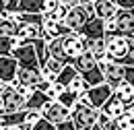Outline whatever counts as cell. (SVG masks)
Listing matches in <instances>:
<instances>
[{
    "label": "cell",
    "instance_id": "cell-1",
    "mask_svg": "<svg viewBox=\"0 0 134 130\" xmlns=\"http://www.w3.org/2000/svg\"><path fill=\"white\" fill-rule=\"evenodd\" d=\"M70 64L74 66V70H76V72H79V74H81L91 87H97V85H103V83H105V77H103L99 64H97V60L93 58L91 52L81 54V56L74 58Z\"/></svg>",
    "mask_w": 134,
    "mask_h": 130
},
{
    "label": "cell",
    "instance_id": "cell-2",
    "mask_svg": "<svg viewBox=\"0 0 134 130\" xmlns=\"http://www.w3.org/2000/svg\"><path fill=\"white\" fill-rule=\"evenodd\" d=\"M99 114H101L99 110H95L93 105L87 103L85 97H81V101H79V103L72 107V112H70V120H72V124H74L76 130H87V128H91V126L97 124Z\"/></svg>",
    "mask_w": 134,
    "mask_h": 130
},
{
    "label": "cell",
    "instance_id": "cell-3",
    "mask_svg": "<svg viewBox=\"0 0 134 130\" xmlns=\"http://www.w3.org/2000/svg\"><path fill=\"white\" fill-rule=\"evenodd\" d=\"M130 39L124 35H105V60L122 64L124 58L128 56Z\"/></svg>",
    "mask_w": 134,
    "mask_h": 130
},
{
    "label": "cell",
    "instance_id": "cell-4",
    "mask_svg": "<svg viewBox=\"0 0 134 130\" xmlns=\"http://www.w3.org/2000/svg\"><path fill=\"white\" fill-rule=\"evenodd\" d=\"M93 17H95L93 2H81L76 8L68 10L64 25H66V27H68L72 33H79V31L85 27V25H87V21H89V19H93Z\"/></svg>",
    "mask_w": 134,
    "mask_h": 130
},
{
    "label": "cell",
    "instance_id": "cell-5",
    "mask_svg": "<svg viewBox=\"0 0 134 130\" xmlns=\"http://www.w3.org/2000/svg\"><path fill=\"white\" fill-rule=\"evenodd\" d=\"M41 118L48 120L54 126H60V124H64V122L70 120V110L64 107L60 101H48L43 105V110H41Z\"/></svg>",
    "mask_w": 134,
    "mask_h": 130
},
{
    "label": "cell",
    "instance_id": "cell-6",
    "mask_svg": "<svg viewBox=\"0 0 134 130\" xmlns=\"http://www.w3.org/2000/svg\"><path fill=\"white\" fill-rule=\"evenodd\" d=\"M97 64H99L101 72H103V77H105V83H107L111 89H118V87L124 83V72H126V66H124V64L107 62V60L97 62Z\"/></svg>",
    "mask_w": 134,
    "mask_h": 130
},
{
    "label": "cell",
    "instance_id": "cell-7",
    "mask_svg": "<svg viewBox=\"0 0 134 130\" xmlns=\"http://www.w3.org/2000/svg\"><path fill=\"white\" fill-rule=\"evenodd\" d=\"M114 95V89L107 85V83H103V85H97V87H91L89 91H87V95H85V99H87V103L89 105H93L95 110H99L109 101V97Z\"/></svg>",
    "mask_w": 134,
    "mask_h": 130
},
{
    "label": "cell",
    "instance_id": "cell-8",
    "mask_svg": "<svg viewBox=\"0 0 134 130\" xmlns=\"http://www.w3.org/2000/svg\"><path fill=\"white\" fill-rule=\"evenodd\" d=\"M13 58L19 62V68H33V70H41L33 44H27V46L17 48L15 52H13Z\"/></svg>",
    "mask_w": 134,
    "mask_h": 130
},
{
    "label": "cell",
    "instance_id": "cell-9",
    "mask_svg": "<svg viewBox=\"0 0 134 130\" xmlns=\"http://www.w3.org/2000/svg\"><path fill=\"white\" fill-rule=\"evenodd\" d=\"M2 103H4V114H19V112L27 110V99L21 93H17L15 89H10L8 85L2 93Z\"/></svg>",
    "mask_w": 134,
    "mask_h": 130
},
{
    "label": "cell",
    "instance_id": "cell-10",
    "mask_svg": "<svg viewBox=\"0 0 134 130\" xmlns=\"http://www.w3.org/2000/svg\"><path fill=\"white\" fill-rule=\"evenodd\" d=\"M41 31H43L41 25L21 21V23L17 25V33H15V37L21 41V46H27V44H33L35 39H39V37H41Z\"/></svg>",
    "mask_w": 134,
    "mask_h": 130
},
{
    "label": "cell",
    "instance_id": "cell-11",
    "mask_svg": "<svg viewBox=\"0 0 134 130\" xmlns=\"http://www.w3.org/2000/svg\"><path fill=\"white\" fill-rule=\"evenodd\" d=\"M114 21H116L118 35H124L128 39H134V10H120L118 8Z\"/></svg>",
    "mask_w": 134,
    "mask_h": 130
},
{
    "label": "cell",
    "instance_id": "cell-12",
    "mask_svg": "<svg viewBox=\"0 0 134 130\" xmlns=\"http://www.w3.org/2000/svg\"><path fill=\"white\" fill-rule=\"evenodd\" d=\"M64 52H66L68 62H72L74 58H79L81 54L87 52V46H85V37H81L79 33H70L64 37Z\"/></svg>",
    "mask_w": 134,
    "mask_h": 130
},
{
    "label": "cell",
    "instance_id": "cell-13",
    "mask_svg": "<svg viewBox=\"0 0 134 130\" xmlns=\"http://www.w3.org/2000/svg\"><path fill=\"white\" fill-rule=\"evenodd\" d=\"M79 35L85 39H105V21H101L97 17L89 19L87 25L79 31Z\"/></svg>",
    "mask_w": 134,
    "mask_h": 130
},
{
    "label": "cell",
    "instance_id": "cell-14",
    "mask_svg": "<svg viewBox=\"0 0 134 130\" xmlns=\"http://www.w3.org/2000/svg\"><path fill=\"white\" fill-rule=\"evenodd\" d=\"M64 68H66V62L56 60V58H48L46 64L41 66V77H43V81H48V83H56Z\"/></svg>",
    "mask_w": 134,
    "mask_h": 130
},
{
    "label": "cell",
    "instance_id": "cell-15",
    "mask_svg": "<svg viewBox=\"0 0 134 130\" xmlns=\"http://www.w3.org/2000/svg\"><path fill=\"white\" fill-rule=\"evenodd\" d=\"M17 70H19V62L13 56H6V58H0V81L10 85V83L17 79Z\"/></svg>",
    "mask_w": 134,
    "mask_h": 130
},
{
    "label": "cell",
    "instance_id": "cell-16",
    "mask_svg": "<svg viewBox=\"0 0 134 130\" xmlns=\"http://www.w3.org/2000/svg\"><path fill=\"white\" fill-rule=\"evenodd\" d=\"M93 10H95V17L101 19V21H109L114 19L118 13V6L114 0H95L93 2Z\"/></svg>",
    "mask_w": 134,
    "mask_h": 130
},
{
    "label": "cell",
    "instance_id": "cell-17",
    "mask_svg": "<svg viewBox=\"0 0 134 130\" xmlns=\"http://www.w3.org/2000/svg\"><path fill=\"white\" fill-rule=\"evenodd\" d=\"M17 81H19V85H25V87L35 89L39 83L43 81V77H41V70H33V68H19V70H17Z\"/></svg>",
    "mask_w": 134,
    "mask_h": 130
},
{
    "label": "cell",
    "instance_id": "cell-18",
    "mask_svg": "<svg viewBox=\"0 0 134 130\" xmlns=\"http://www.w3.org/2000/svg\"><path fill=\"white\" fill-rule=\"evenodd\" d=\"M101 112H103L105 116H109L111 120H118V118H122V116L126 114L128 110H126V105H124V103H122L116 95H111V97H109V101L101 107Z\"/></svg>",
    "mask_w": 134,
    "mask_h": 130
},
{
    "label": "cell",
    "instance_id": "cell-19",
    "mask_svg": "<svg viewBox=\"0 0 134 130\" xmlns=\"http://www.w3.org/2000/svg\"><path fill=\"white\" fill-rule=\"evenodd\" d=\"M114 95L126 105V110H134V87L132 85L122 83L118 89H114Z\"/></svg>",
    "mask_w": 134,
    "mask_h": 130
},
{
    "label": "cell",
    "instance_id": "cell-20",
    "mask_svg": "<svg viewBox=\"0 0 134 130\" xmlns=\"http://www.w3.org/2000/svg\"><path fill=\"white\" fill-rule=\"evenodd\" d=\"M21 15H43V0H19Z\"/></svg>",
    "mask_w": 134,
    "mask_h": 130
},
{
    "label": "cell",
    "instance_id": "cell-21",
    "mask_svg": "<svg viewBox=\"0 0 134 130\" xmlns=\"http://www.w3.org/2000/svg\"><path fill=\"white\" fill-rule=\"evenodd\" d=\"M85 46H87V52H91L97 62L105 60V39H85Z\"/></svg>",
    "mask_w": 134,
    "mask_h": 130
},
{
    "label": "cell",
    "instance_id": "cell-22",
    "mask_svg": "<svg viewBox=\"0 0 134 130\" xmlns=\"http://www.w3.org/2000/svg\"><path fill=\"white\" fill-rule=\"evenodd\" d=\"M21 48V41L17 37H0V58L13 56V52Z\"/></svg>",
    "mask_w": 134,
    "mask_h": 130
},
{
    "label": "cell",
    "instance_id": "cell-23",
    "mask_svg": "<svg viewBox=\"0 0 134 130\" xmlns=\"http://www.w3.org/2000/svg\"><path fill=\"white\" fill-rule=\"evenodd\" d=\"M50 99L46 93H39V91H33V95L27 99V110H33V112H41L43 105L48 103Z\"/></svg>",
    "mask_w": 134,
    "mask_h": 130
},
{
    "label": "cell",
    "instance_id": "cell-24",
    "mask_svg": "<svg viewBox=\"0 0 134 130\" xmlns=\"http://www.w3.org/2000/svg\"><path fill=\"white\" fill-rule=\"evenodd\" d=\"M68 89H70V91H74L76 95H81V97H85V95H87V91L91 89V85H89V83L85 81V79L81 77V74H76V77L72 79V83L68 85Z\"/></svg>",
    "mask_w": 134,
    "mask_h": 130
},
{
    "label": "cell",
    "instance_id": "cell-25",
    "mask_svg": "<svg viewBox=\"0 0 134 130\" xmlns=\"http://www.w3.org/2000/svg\"><path fill=\"white\" fill-rule=\"evenodd\" d=\"M15 33H17V23L2 15L0 17V37H15Z\"/></svg>",
    "mask_w": 134,
    "mask_h": 130
},
{
    "label": "cell",
    "instance_id": "cell-26",
    "mask_svg": "<svg viewBox=\"0 0 134 130\" xmlns=\"http://www.w3.org/2000/svg\"><path fill=\"white\" fill-rule=\"evenodd\" d=\"M58 101H60L64 107H68V110L72 112V107L81 101V95H76V93H74V91H70V89H64V93L58 97Z\"/></svg>",
    "mask_w": 134,
    "mask_h": 130
},
{
    "label": "cell",
    "instance_id": "cell-27",
    "mask_svg": "<svg viewBox=\"0 0 134 130\" xmlns=\"http://www.w3.org/2000/svg\"><path fill=\"white\" fill-rule=\"evenodd\" d=\"M76 74H79V72L74 70V66H72V64H66V68L60 72V77H58V81H56V83H60L64 89H68V85L72 83V79H74Z\"/></svg>",
    "mask_w": 134,
    "mask_h": 130
},
{
    "label": "cell",
    "instance_id": "cell-28",
    "mask_svg": "<svg viewBox=\"0 0 134 130\" xmlns=\"http://www.w3.org/2000/svg\"><path fill=\"white\" fill-rule=\"evenodd\" d=\"M116 124H118V128H120V130H134V112H132V110H128L122 118H118V120H116Z\"/></svg>",
    "mask_w": 134,
    "mask_h": 130
},
{
    "label": "cell",
    "instance_id": "cell-29",
    "mask_svg": "<svg viewBox=\"0 0 134 130\" xmlns=\"http://www.w3.org/2000/svg\"><path fill=\"white\" fill-rule=\"evenodd\" d=\"M41 120V112H33V110H25V126L33 128L35 124Z\"/></svg>",
    "mask_w": 134,
    "mask_h": 130
},
{
    "label": "cell",
    "instance_id": "cell-30",
    "mask_svg": "<svg viewBox=\"0 0 134 130\" xmlns=\"http://www.w3.org/2000/svg\"><path fill=\"white\" fill-rule=\"evenodd\" d=\"M62 93H64V87H62L60 83H52L46 95H48V99H50V101H58V97H60Z\"/></svg>",
    "mask_w": 134,
    "mask_h": 130
},
{
    "label": "cell",
    "instance_id": "cell-31",
    "mask_svg": "<svg viewBox=\"0 0 134 130\" xmlns=\"http://www.w3.org/2000/svg\"><path fill=\"white\" fill-rule=\"evenodd\" d=\"M124 66H134V39H130V48H128V56L124 58Z\"/></svg>",
    "mask_w": 134,
    "mask_h": 130
},
{
    "label": "cell",
    "instance_id": "cell-32",
    "mask_svg": "<svg viewBox=\"0 0 134 130\" xmlns=\"http://www.w3.org/2000/svg\"><path fill=\"white\" fill-rule=\"evenodd\" d=\"M120 10H134V0H114Z\"/></svg>",
    "mask_w": 134,
    "mask_h": 130
},
{
    "label": "cell",
    "instance_id": "cell-33",
    "mask_svg": "<svg viewBox=\"0 0 134 130\" xmlns=\"http://www.w3.org/2000/svg\"><path fill=\"white\" fill-rule=\"evenodd\" d=\"M79 4H81V0H58V6H62V8H66V10L76 8Z\"/></svg>",
    "mask_w": 134,
    "mask_h": 130
},
{
    "label": "cell",
    "instance_id": "cell-34",
    "mask_svg": "<svg viewBox=\"0 0 134 130\" xmlns=\"http://www.w3.org/2000/svg\"><path fill=\"white\" fill-rule=\"evenodd\" d=\"M15 91H17V93H21L25 99H29L31 95H33L35 89H31V87H25V85H17V87H15Z\"/></svg>",
    "mask_w": 134,
    "mask_h": 130
},
{
    "label": "cell",
    "instance_id": "cell-35",
    "mask_svg": "<svg viewBox=\"0 0 134 130\" xmlns=\"http://www.w3.org/2000/svg\"><path fill=\"white\" fill-rule=\"evenodd\" d=\"M31 130H56V126H54V124H50L48 120H43V118H41V120H39V122H37Z\"/></svg>",
    "mask_w": 134,
    "mask_h": 130
},
{
    "label": "cell",
    "instance_id": "cell-36",
    "mask_svg": "<svg viewBox=\"0 0 134 130\" xmlns=\"http://www.w3.org/2000/svg\"><path fill=\"white\" fill-rule=\"evenodd\" d=\"M124 83L132 85L134 87V66H126V72H124Z\"/></svg>",
    "mask_w": 134,
    "mask_h": 130
},
{
    "label": "cell",
    "instance_id": "cell-37",
    "mask_svg": "<svg viewBox=\"0 0 134 130\" xmlns=\"http://www.w3.org/2000/svg\"><path fill=\"white\" fill-rule=\"evenodd\" d=\"M58 8V0H43V13H54Z\"/></svg>",
    "mask_w": 134,
    "mask_h": 130
},
{
    "label": "cell",
    "instance_id": "cell-38",
    "mask_svg": "<svg viewBox=\"0 0 134 130\" xmlns=\"http://www.w3.org/2000/svg\"><path fill=\"white\" fill-rule=\"evenodd\" d=\"M56 130H76L74 128V124H72V120H68L64 124H60V126H56Z\"/></svg>",
    "mask_w": 134,
    "mask_h": 130
},
{
    "label": "cell",
    "instance_id": "cell-39",
    "mask_svg": "<svg viewBox=\"0 0 134 130\" xmlns=\"http://www.w3.org/2000/svg\"><path fill=\"white\" fill-rule=\"evenodd\" d=\"M6 130H31V128H27V126L23 124V126H8Z\"/></svg>",
    "mask_w": 134,
    "mask_h": 130
},
{
    "label": "cell",
    "instance_id": "cell-40",
    "mask_svg": "<svg viewBox=\"0 0 134 130\" xmlns=\"http://www.w3.org/2000/svg\"><path fill=\"white\" fill-rule=\"evenodd\" d=\"M4 13H6V6H4V2H2V0H0V17L4 15Z\"/></svg>",
    "mask_w": 134,
    "mask_h": 130
},
{
    "label": "cell",
    "instance_id": "cell-41",
    "mask_svg": "<svg viewBox=\"0 0 134 130\" xmlns=\"http://www.w3.org/2000/svg\"><path fill=\"white\" fill-rule=\"evenodd\" d=\"M4 89H6V83H2V81H0V95L4 93Z\"/></svg>",
    "mask_w": 134,
    "mask_h": 130
},
{
    "label": "cell",
    "instance_id": "cell-42",
    "mask_svg": "<svg viewBox=\"0 0 134 130\" xmlns=\"http://www.w3.org/2000/svg\"><path fill=\"white\" fill-rule=\"evenodd\" d=\"M4 112V103H2V95H0V114Z\"/></svg>",
    "mask_w": 134,
    "mask_h": 130
},
{
    "label": "cell",
    "instance_id": "cell-43",
    "mask_svg": "<svg viewBox=\"0 0 134 130\" xmlns=\"http://www.w3.org/2000/svg\"><path fill=\"white\" fill-rule=\"evenodd\" d=\"M87 130H101V128L97 126V124H95V126H91V128H87Z\"/></svg>",
    "mask_w": 134,
    "mask_h": 130
},
{
    "label": "cell",
    "instance_id": "cell-44",
    "mask_svg": "<svg viewBox=\"0 0 134 130\" xmlns=\"http://www.w3.org/2000/svg\"><path fill=\"white\" fill-rule=\"evenodd\" d=\"M81 2H95V0H81Z\"/></svg>",
    "mask_w": 134,
    "mask_h": 130
},
{
    "label": "cell",
    "instance_id": "cell-45",
    "mask_svg": "<svg viewBox=\"0 0 134 130\" xmlns=\"http://www.w3.org/2000/svg\"><path fill=\"white\" fill-rule=\"evenodd\" d=\"M132 112H134V110H132Z\"/></svg>",
    "mask_w": 134,
    "mask_h": 130
}]
</instances>
